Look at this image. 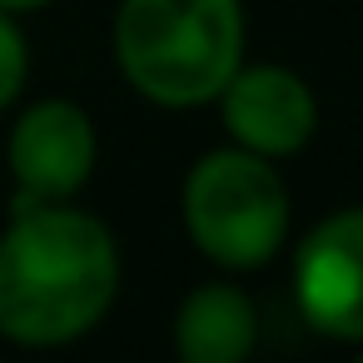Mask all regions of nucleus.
Listing matches in <instances>:
<instances>
[{"mask_svg": "<svg viewBox=\"0 0 363 363\" xmlns=\"http://www.w3.org/2000/svg\"><path fill=\"white\" fill-rule=\"evenodd\" d=\"M115 234L60 204H16L0 234V338L21 348H60L85 338L115 303Z\"/></svg>", "mask_w": 363, "mask_h": 363, "instance_id": "nucleus-1", "label": "nucleus"}, {"mask_svg": "<svg viewBox=\"0 0 363 363\" xmlns=\"http://www.w3.org/2000/svg\"><path fill=\"white\" fill-rule=\"evenodd\" d=\"M120 75L164 110L219 100L244 65L239 0H125L115 16Z\"/></svg>", "mask_w": 363, "mask_h": 363, "instance_id": "nucleus-2", "label": "nucleus"}, {"mask_svg": "<svg viewBox=\"0 0 363 363\" xmlns=\"http://www.w3.org/2000/svg\"><path fill=\"white\" fill-rule=\"evenodd\" d=\"M289 189L254 150H209L184 179V229L219 269H259L289 239Z\"/></svg>", "mask_w": 363, "mask_h": 363, "instance_id": "nucleus-3", "label": "nucleus"}, {"mask_svg": "<svg viewBox=\"0 0 363 363\" xmlns=\"http://www.w3.org/2000/svg\"><path fill=\"white\" fill-rule=\"evenodd\" d=\"M294 298L313 333L363 343V204L303 234L294 254Z\"/></svg>", "mask_w": 363, "mask_h": 363, "instance_id": "nucleus-4", "label": "nucleus"}, {"mask_svg": "<svg viewBox=\"0 0 363 363\" xmlns=\"http://www.w3.org/2000/svg\"><path fill=\"white\" fill-rule=\"evenodd\" d=\"M95 169V125L70 100L30 105L11 130L16 204H60L85 189Z\"/></svg>", "mask_w": 363, "mask_h": 363, "instance_id": "nucleus-5", "label": "nucleus"}, {"mask_svg": "<svg viewBox=\"0 0 363 363\" xmlns=\"http://www.w3.org/2000/svg\"><path fill=\"white\" fill-rule=\"evenodd\" d=\"M219 110H224V130L234 135V145L264 160L298 155L318 125L313 90L284 65H239L229 85L219 90Z\"/></svg>", "mask_w": 363, "mask_h": 363, "instance_id": "nucleus-6", "label": "nucleus"}, {"mask_svg": "<svg viewBox=\"0 0 363 363\" xmlns=\"http://www.w3.org/2000/svg\"><path fill=\"white\" fill-rule=\"evenodd\" d=\"M259 343L254 298L234 284H204L174 318V348L184 363H244Z\"/></svg>", "mask_w": 363, "mask_h": 363, "instance_id": "nucleus-7", "label": "nucleus"}, {"mask_svg": "<svg viewBox=\"0 0 363 363\" xmlns=\"http://www.w3.org/2000/svg\"><path fill=\"white\" fill-rule=\"evenodd\" d=\"M26 70H30L26 35H21V26H16L11 11H0V110L26 90Z\"/></svg>", "mask_w": 363, "mask_h": 363, "instance_id": "nucleus-8", "label": "nucleus"}, {"mask_svg": "<svg viewBox=\"0 0 363 363\" xmlns=\"http://www.w3.org/2000/svg\"><path fill=\"white\" fill-rule=\"evenodd\" d=\"M50 0H0V11H11V16H26V11H45Z\"/></svg>", "mask_w": 363, "mask_h": 363, "instance_id": "nucleus-9", "label": "nucleus"}]
</instances>
